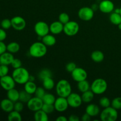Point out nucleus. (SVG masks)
I'll return each mask as SVG.
<instances>
[{
	"instance_id": "nucleus-1",
	"label": "nucleus",
	"mask_w": 121,
	"mask_h": 121,
	"mask_svg": "<svg viewBox=\"0 0 121 121\" xmlns=\"http://www.w3.org/2000/svg\"><path fill=\"white\" fill-rule=\"evenodd\" d=\"M47 52V47L41 41H37L30 46L29 54L34 58H41L44 56Z\"/></svg>"
},
{
	"instance_id": "nucleus-2",
	"label": "nucleus",
	"mask_w": 121,
	"mask_h": 121,
	"mask_svg": "<svg viewBox=\"0 0 121 121\" xmlns=\"http://www.w3.org/2000/svg\"><path fill=\"white\" fill-rule=\"evenodd\" d=\"M12 76L15 83L18 85H24L29 80L30 75L28 70L24 67H19L15 69L12 73Z\"/></svg>"
},
{
	"instance_id": "nucleus-3",
	"label": "nucleus",
	"mask_w": 121,
	"mask_h": 121,
	"mask_svg": "<svg viewBox=\"0 0 121 121\" xmlns=\"http://www.w3.org/2000/svg\"><path fill=\"white\" fill-rule=\"evenodd\" d=\"M72 86L67 80L61 79L59 80L56 86V91L60 97L66 98L72 93Z\"/></svg>"
},
{
	"instance_id": "nucleus-4",
	"label": "nucleus",
	"mask_w": 121,
	"mask_h": 121,
	"mask_svg": "<svg viewBox=\"0 0 121 121\" xmlns=\"http://www.w3.org/2000/svg\"><path fill=\"white\" fill-rule=\"evenodd\" d=\"M108 89V83L105 79L98 78L93 80L91 85V90L95 95H102Z\"/></svg>"
},
{
	"instance_id": "nucleus-5",
	"label": "nucleus",
	"mask_w": 121,
	"mask_h": 121,
	"mask_svg": "<svg viewBox=\"0 0 121 121\" xmlns=\"http://www.w3.org/2000/svg\"><path fill=\"white\" fill-rule=\"evenodd\" d=\"M118 117L117 110L111 106L104 108L100 113V118L102 121H115Z\"/></svg>"
},
{
	"instance_id": "nucleus-6",
	"label": "nucleus",
	"mask_w": 121,
	"mask_h": 121,
	"mask_svg": "<svg viewBox=\"0 0 121 121\" xmlns=\"http://www.w3.org/2000/svg\"><path fill=\"white\" fill-rule=\"evenodd\" d=\"M79 29L80 27L78 22L74 21H70L64 24L63 32L67 36L72 37L78 34Z\"/></svg>"
},
{
	"instance_id": "nucleus-7",
	"label": "nucleus",
	"mask_w": 121,
	"mask_h": 121,
	"mask_svg": "<svg viewBox=\"0 0 121 121\" xmlns=\"http://www.w3.org/2000/svg\"><path fill=\"white\" fill-rule=\"evenodd\" d=\"M95 11L91 7H83L78 11V17L84 21H91L94 17Z\"/></svg>"
},
{
	"instance_id": "nucleus-8",
	"label": "nucleus",
	"mask_w": 121,
	"mask_h": 121,
	"mask_svg": "<svg viewBox=\"0 0 121 121\" xmlns=\"http://www.w3.org/2000/svg\"><path fill=\"white\" fill-rule=\"evenodd\" d=\"M34 31L39 37L42 38L49 33V26L44 21H39L34 26Z\"/></svg>"
},
{
	"instance_id": "nucleus-9",
	"label": "nucleus",
	"mask_w": 121,
	"mask_h": 121,
	"mask_svg": "<svg viewBox=\"0 0 121 121\" xmlns=\"http://www.w3.org/2000/svg\"><path fill=\"white\" fill-rule=\"evenodd\" d=\"M67 100L69 106L72 108H78L83 103L82 96L77 93H71L67 97Z\"/></svg>"
},
{
	"instance_id": "nucleus-10",
	"label": "nucleus",
	"mask_w": 121,
	"mask_h": 121,
	"mask_svg": "<svg viewBox=\"0 0 121 121\" xmlns=\"http://www.w3.org/2000/svg\"><path fill=\"white\" fill-rule=\"evenodd\" d=\"M15 80L13 79V76L8 75L0 78V85L5 91H9L13 88H15Z\"/></svg>"
},
{
	"instance_id": "nucleus-11",
	"label": "nucleus",
	"mask_w": 121,
	"mask_h": 121,
	"mask_svg": "<svg viewBox=\"0 0 121 121\" xmlns=\"http://www.w3.org/2000/svg\"><path fill=\"white\" fill-rule=\"evenodd\" d=\"M44 102L43 99L38 97H33L27 103L28 108L33 112H36L42 109Z\"/></svg>"
},
{
	"instance_id": "nucleus-12",
	"label": "nucleus",
	"mask_w": 121,
	"mask_h": 121,
	"mask_svg": "<svg viewBox=\"0 0 121 121\" xmlns=\"http://www.w3.org/2000/svg\"><path fill=\"white\" fill-rule=\"evenodd\" d=\"M71 76L73 80L79 82L82 80H86L87 78V73L84 69L77 67L71 73Z\"/></svg>"
},
{
	"instance_id": "nucleus-13",
	"label": "nucleus",
	"mask_w": 121,
	"mask_h": 121,
	"mask_svg": "<svg viewBox=\"0 0 121 121\" xmlns=\"http://www.w3.org/2000/svg\"><path fill=\"white\" fill-rule=\"evenodd\" d=\"M54 108L56 111L59 112H63L66 111L68 109L69 105L67 98L60 97L56 98L54 104Z\"/></svg>"
},
{
	"instance_id": "nucleus-14",
	"label": "nucleus",
	"mask_w": 121,
	"mask_h": 121,
	"mask_svg": "<svg viewBox=\"0 0 121 121\" xmlns=\"http://www.w3.org/2000/svg\"><path fill=\"white\" fill-rule=\"evenodd\" d=\"M99 9L104 14H109L115 9L114 4L111 0H102L99 4Z\"/></svg>"
},
{
	"instance_id": "nucleus-15",
	"label": "nucleus",
	"mask_w": 121,
	"mask_h": 121,
	"mask_svg": "<svg viewBox=\"0 0 121 121\" xmlns=\"http://www.w3.org/2000/svg\"><path fill=\"white\" fill-rule=\"evenodd\" d=\"M11 21L12 27L15 30L21 31L26 28V21L22 17L15 16L12 18Z\"/></svg>"
},
{
	"instance_id": "nucleus-16",
	"label": "nucleus",
	"mask_w": 121,
	"mask_h": 121,
	"mask_svg": "<svg viewBox=\"0 0 121 121\" xmlns=\"http://www.w3.org/2000/svg\"><path fill=\"white\" fill-rule=\"evenodd\" d=\"M50 32L53 35H57L63 32L64 24L60 21H56L52 22L49 26Z\"/></svg>"
},
{
	"instance_id": "nucleus-17",
	"label": "nucleus",
	"mask_w": 121,
	"mask_h": 121,
	"mask_svg": "<svg viewBox=\"0 0 121 121\" xmlns=\"http://www.w3.org/2000/svg\"><path fill=\"white\" fill-rule=\"evenodd\" d=\"M14 102L9 99H4L0 102V108L5 112L9 113L14 110Z\"/></svg>"
},
{
	"instance_id": "nucleus-18",
	"label": "nucleus",
	"mask_w": 121,
	"mask_h": 121,
	"mask_svg": "<svg viewBox=\"0 0 121 121\" xmlns=\"http://www.w3.org/2000/svg\"><path fill=\"white\" fill-rule=\"evenodd\" d=\"M14 59V57L12 53L8 52H5L0 55V65L9 66L11 65Z\"/></svg>"
},
{
	"instance_id": "nucleus-19",
	"label": "nucleus",
	"mask_w": 121,
	"mask_h": 121,
	"mask_svg": "<svg viewBox=\"0 0 121 121\" xmlns=\"http://www.w3.org/2000/svg\"><path fill=\"white\" fill-rule=\"evenodd\" d=\"M86 113L89 115L91 117H96L100 112V108L99 106L94 104H91L86 108Z\"/></svg>"
},
{
	"instance_id": "nucleus-20",
	"label": "nucleus",
	"mask_w": 121,
	"mask_h": 121,
	"mask_svg": "<svg viewBox=\"0 0 121 121\" xmlns=\"http://www.w3.org/2000/svg\"><path fill=\"white\" fill-rule=\"evenodd\" d=\"M42 42L47 47H52L56 43V39L53 34H47L41 38Z\"/></svg>"
},
{
	"instance_id": "nucleus-21",
	"label": "nucleus",
	"mask_w": 121,
	"mask_h": 121,
	"mask_svg": "<svg viewBox=\"0 0 121 121\" xmlns=\"http://www.w3.org/2000/svg\"><path fill=\"white\" fill-rule=\"evenodd\" d=\"M7 98L13 101V102H16L18 101L19 98H20V92L15 89V88H13L12 89L9 90L7 91Z\"/></svg>"
},
{
	"instance_id": "nucleus-22",
	"label": "nucleus",
	"mask_w": 121,
	"mask_h": 121,
	"mask_svg": "<svg viewBox=\"0 0 121 121\" xmlns=\"http://www.w3.org/2000/svg\"><path fill=\"white\" fill-rule=\"evenodd\" d=\"M34 120L35 121H48V114L43 111L42 109L35 112L34 115Z\"/></svg>"
},
{
	"instance_id": "nucleus-23",
	"label": "nucleus",
	"mask_w": 121,
	"mask_h": 121,
	"mask_svg": "<svg viewBox=\"0 0 121 121\" xmlns=\"http://www.w3.org/2000/svg\"><path fill=\"white\" fill-rule=\"evenodd\" d=\"M105 55L104 53L100 50H95L91 54V59L96 63H100L104 61Z\"/></svg>"
},
{
	"instance_id": "nucleus-24",
	"label": "nucleus",
	"mask_w": 121,
	"mask_h": 121,
	"mask_svg": "<svg viewBox=\"0 0 121 121\" xmlns=\"http://www.w3.org/2000/svg\"><path fill=\"white\" fill-rule=\"evenodd\" d=\"M94 93L91 90H89L86 92H83L81 96L83 102L86 103V104H89L94 99Z\"/></svg>"
},
{
	"instance_id": "nucleus-25",
	"label": "nucleus",
	"mask_w": 121,
	"mask_h": 121,
	"mask_svg": "<svg viewBox=\"0 0 121 121\" xmlns=\"http://www.w3.org/2000/svg\"><path fill=\"white\" fill-rule=\"evenodd\" d=\"M37 88V86L33 81L28 80L24 84V90L31 95L34 94Z\"/></svg>"
},
{
	"instance_id": "nucleus-26",
	"label": "nucleus",
	"mask_w": 121,
	"mask_h": 121,
	"mask_svg": "<svg viewBox=\"0 0 121 121\" xmlns=\"http://www.w3.org/2000/svg\"><path fill=\"white\" fill-rule=\"evenodd\" d=\"M77 86H78V90L82 93L86 92L91 89V85L87 80H82V81L78 82Z\"/></svg>"
},
{
	"instance_id": "nucleus-27",
	"label": "nucleus",
	"mask_w": 121,
	"mask_h": 121,
	"mask_svg": "<svg viewBox=\"0 0 121 121\" xmlns=\"http://www.w3.org/2000/svg\"><path fill=\"white\" fill-rule=\"evenodd\" d=\"M55 86V83L52 78H48L43 80V87L47 91H51Z\"/></svg>"
},
{
	"instance_id": "nucleus-28",
	"label": "nucleus",
	"mask_w": 121,
	"mask_h": 121,
	"mask_svg": "<svg viewBox=\"0 0 121 121\" xmlns=\"http://www.w3.org/2000/svg\"><path fill=\"white\" fill-rule=\"evenodd\" d=\"M8 120L9 121H21L22 120V117L20 112L13 110L8 113Z\"/></svg>"
},
{
	"instance_id": "nucleus-29",
	"label": "nucleus",
	"mask_w": 121,
	"mask_h": 121,
	"mask_svg": "<svg viewBox=\"0 0 121 121\" xmlns=\"http://www.w3.org/2000/svg\"><path fill=\"white\" fill-rule=\"evenodd\" d=\"M20 49V46L18 43L11 42L7 45V51L9 53L14 54L19 52Z\"/></svg>"
},
{
	"instance_id": "nucleus-30",
	"label": "nucleus",
	"mask_w": 121,
	"mask_h": 121,
	"mask_svg": "<svg viewBox=\"0 0 121 121\" xmlns=\"http://www.w3.org/2000/svg\"><path fill=\"white\" fill-rule=\"evenodd\" d=\"M109 20L113 24L118 26L121 23V15L119 13H117L115 12L111 13L109 16Z\"/></svg>"
},
{
	"instance_id": "nucleus-31",
	"label": "nucleus",
	"mask_w": 121,
	"mask_h": 121,
	"mask_svg": "<svg viewBox=\"0 0 121 121\" xmlns=\"http://www.w3.org/2000/svg\"><path fill=\"white\" fill-rule=\"evenodd\" d=\"M32 95L30 94L28 92H26L25 90L21 91L20 92V98H19V100L22 102V103H27L30 100Z\"/></svg>"
},
{
	"instance_id": "nucleus-32",
	"label": "nucleus",
	"mask_w": 121,
	"mask_h": 121,
	"mask_svg": "<svg viewBox=\"0 0 121 121\" xmlns=\"http://www.w3.org/2000/svg\"><path fill=\"white\" fill-rule=\"evenodd\" d=\"M42 99L44 104H54L56 98L54 95L52 94V93H46Z\"/></svg>"
},
{
	"instance_id": "nucleus-33",
	"label": "nucleus",
	"mask_w": 121,
	"mask_h": 121,
	"mask_svg": "<svg viewBox=\"0 0 121 121\" xmlns=\"http://www.w3.org/2000/svg\"><path fill=\"white\" fill-rule=\"evenodd\" d=\"M52 73L48 69H44L41 70L39 73V78L40 80H43L44 79L48 78H52Z\"/></svg>"
},
{
	"instance_id": "nucleus-34",
	"label": "nucleus",
	"mask_w": 121,
	"mask_h": 121,
	"mask_svg": "<svg viewBox=\"0 0 121 121\" xmlns=\"http://www.w3.org/2000/svg\"><path fill=\"white\" fill-rule=\"evenodd\" d=\"M111 106L117 110L121 109V97H117L111 101Z\"/></svg>"
},
{
	"instance_id": "nucleus-35",
	"label": "nucleus",
	"mask_w": 121,
	"mask_h": 121,
	"mask_svg": "<svg viewBox=\"0 0 121 121\" xmlns=\"http://www.w3.org/2000/svg\"><path fill=\"white\" fill-rule=\"evenodd\" d=\"M99 105L103 108L109 107L111 105V102L107 97H102L99 100Z\"/></svg>"
},
{
	"instance_id": "nucleus-36",
	"label": "nucleus",
	"mask_w": 121,
	"mask_h": 121,
	"mask_svg": "<svg viewBox=\"0 0 121 121\" xmlns=\"http://www.w3.org/2000/svg\"><path fill=\"white\" fill-rule=\"evenodd\" d=\"M41 109L44 111L47 114H50L54 112L55 108H54V104H44Z\"/></svg>"
},
{
	"instance_id": "nucleus-37",
	"label": "nucleus",
	"mask_w": 121,
	"mask_h": 121,
	"mask_svg": "<svg viewBox=\"0 0 121 121\" xmlns=\"http://www.w3.org/2000/svg\"><path fill=\"white\" fill-rule=\"evenodd\" d=\"M59 21L63 24L67 23L69 21H70L69 15L66 13H61L59 16Z\"/></svg>"
},
{
	"instance_id": "nucleus-38",
	"label": "nucleus",
	"mask_w": 121,
	"mask_h": 121,
	"mask_svg": "<svg viewBox=\"0 0 121 121\" xmlns=\"http://www.w3.org/2000/svg\"><path fill=\"white\" fill-rule=\"evenodd\" d=\"M46 93V89L43 87H37L34 94H35V96L43 99Z\"/></svg>"
},
{
	"instance_id": "nucleus-39",
	"label": "nucleus",
	"mask_w": 121,
	"mask_h": 121,
	"mask_svg": "<svg viewBox=\"0 0 121 121\" xmlns=\"http://www.w3.org/2000/svg\"><path fill=\"white\" fill-rule=\"evenodd\" d=\"M1 26L4 30L9 29L11 27H12L11 21V20L7 18L4 19L1 22Z\"/></svg>"
},
{
	"instance_id": "nucleus-40",
	"label": "nucleus",
	"mask_w": 121,
	"mask_h": 121,
	"mask_svg": "<svg viewBox=\"0 0 121 121\" xmlns=\"http://www.w3.org/2000/svg\"><path fill=\"white\" fill-rule=\"evenodd\" d=\"M8 72H9L8 66L0 65V78L8 75Z\"/></svg>"
},
{
	"instance_id": "nucleus-41",
	"label": "nucleus",
	"mask_w": 121,
	"mask_h": 121,
	"mask_svg": "<svg viewBox=\"0 0 121 121\" xmlns=\"http://www.w3.org/2000/svg\"><path fill=\"white\" fill-rule=\"evenodd\" d=\"M24 109V103H22V102L18 101L16 102L14 104V110L15 111H18L19 112H22V110Z\"/></svg>"
},
{
	"instance_id": "nucleus-42",
	"label": "nucleus",
	"mask_w": 121,
	"mask_h": 121,
	"mask_svg": "<svg viewBox=\"0 0 121 121\" xmlns=\"http://www.w3.org/2000/svg\"><path fill=\"white\" fill-rule=\"evenodd\" d=\"M77 67L76 65L74 62H69L66 65V70L67 72L72 73L74 69Z\"/></svg>"
},
{
	"instance_id": "nucleus-43",
	"label": "nucleus",
	"mask_w": 121,
	"mask_h": 121,
	"mask_svg": "<svg viewBox=\"0 0 121 121\" xmlns=\"http://www.w3.org/2000/svg\"><path fill=\"white\" fill-rule=\"evenodd\" d=\"M11 65L12 67L15 69L21 67V66H22V62H21V61L19 59H15V58H14V59L13 60V62L11 63Z\"/></svg>"
},
{
	"instance_id": "nucleus-44",
	"label": "nucleus",
	"mask_w": 121,
	"mask_h": 121,
	"mask_svg": "<svg viewBox=\"0 0 121 121\" xmlns=\"http://www.w3.org/2000/svg\"><path fill=\"white\" fill-rule=\"evenodd\" d=\"M7 37V33L5 32V31L4 30V29L3 28H0V41H4L6 39Z\"/></svg>"
},
{
	"instance_id": "nucleus-45",
	"label": "nucleus",
	"mask_w": 121,
	"mask_h": 121,
	"mask_svg": "<svg viewBox=\"0 0 121 121\" xmlns=\"http://www.w3.org/2000/svg\"><path fill=\"white\" fill-rule=\"evenodd\" d=\"M5 52H7V45L3 41H0V55Z\"/></svg>"
},
{
	"instance_id": "nucleus-46",
	"label": "nucleus",
	"mask_w": 121,
	"mask_h": 121,
	"mask_svg": "<svg viewBox=\"0 0 121 121\" xmlns=\"http://www.w3.org/2000/svg\"><path fill=\"white\" fill-rule=\"evenodd\" d=\"M81 120L82 121H90L91 120V117L87 113H85L82 116Z\"/></svg>"
},
{
	"instance_id": "nucleus-47",
	"label": "nucleus",
	"mask_w": 121,
	"mask_h": 121,
	"mask_svg": "<svg viewBox=\"0 0 121 121\" xmlns=\"http://www.w3.org/2000/svg\"><path fill=\"white\" fill-rule=\"evenodd\" d=\"M79 120H80V118L76 115H72L69 116L68 118V121H79Z\"/></svg>"
},
{
	"instance_id": "nucleus-48",
	"label": "nucleus",
	"mask_w": 121,
	"mask_h": 121,
	"mask_svg": "<svg viewBox=\"0 0 121 121\" xmlns=\"http://www.w3.org/2000/svg\"><path fill=\"white\" fill-rule=\"evenodd\" d=\"M56 120L57 121H68V118L65 117V116H59Z\"/></svg>"
},
{
	"instance_id": "nucleus-49",
	"label": "nucleus",
	"mask_w": 121,
	"mask_h": 121,
	"mask_svg": "<svg viewBox=\"0 0 121 121\" xmlns=\"http://www.w3.org/2000/svg\"><path fill=\"white\" fill-rule=\"evenodd\" d=\"M91 8L93 9V11H95L98 10V9H99V5H98L97 4H93V5H92V6Z\"/></svg>"
},
{
	"instance_id": "nucleus-50",
	"label": "nucleus",
	"mask_w": 121,
	"mask_h": 121,
	"mask_svg": "<svg viewBox=\"0 0 121 121\" xmlns=\"http://www.w3.org/2000/svg\"><path fill=\"white\" fill-rule=\"evenodd\" d=\"M34 80H35V79H34V76H30V78H29L30 81H33V82H34Z\"/></svg>"
},
{
	"instance_id": "nucleus-51",
	"label": "nucleus",
	"mask_w": 121,
	"mask_h": 121,
	"mask_svg": "<svg viewBox=\"0 0 121 121\" xmlns=\"http://www.w3.org/2000/svg\"><path fill=\"white\" fill-rule=\"evenodd\" d=\"M114 10H115L114 12H115V13H119V12H120V9H119V8H117V9H114Z\"/></svg>"
},
{
	"instance_id": "nucleus-52",
	"label": "nucleus",
	"mask_w": 121,
	"mask_h": 121,
	"mask_svg": "<svg viewBox=\"0 0 121 121\" xmlns=\"http://www.w3.org/2000/svg\"><path fill=\"white\" fill-rule=\"evenodd\" d=\"M118 28H119V30H121V23L119 24V25H118Z\"/></svg>"
},
{
	"instance_id": "nucleus-53",
	"label": "nucleus",
	"mask_w": 121,
	"mask_h": 121,
	"mask_svg": "<svg viewBox=\"0 0 121 121\" xmlns=\"http://www.w3.org/2000/svg\"><path fill=\"white\" fill-rule=\"evenodd\" d=\"M119 9H120V12H119V14H120L121 15V7L120 8H119Z\"/></svg>"
}]
</instances>
